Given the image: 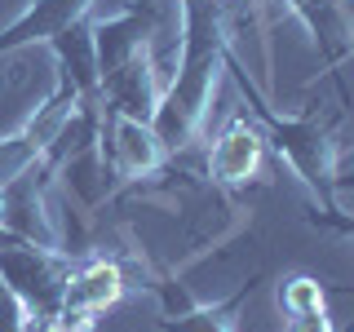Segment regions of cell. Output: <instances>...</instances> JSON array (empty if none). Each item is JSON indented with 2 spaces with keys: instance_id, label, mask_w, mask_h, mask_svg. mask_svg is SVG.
<instances>
[{
  "instance_id": "obj_1",
  "label": "cell",
  "mask_w": 354,
  "mask_h": 332,
  "mask_svg": "<svg viewBox=\"0 0 354 332\" xmlns=\"http://www.w3.org/2000/svg\"><path fill=\"white\" fill-rule=\"evenodd\" d=\"M177 58H173V75L160 89L151 129L160 138L164 155H182L191 151V142L199 138L208 111H213L217 84L226 75V53H230V36H226V0H177Z\"/></svg>"
},
{
  "instance_id": "obj_2",
  "label": "cell",
  "mask_w": 354,
  "mask_h": 332,
  "mask_svg": "<svg viewBox=\"0 0 354 332\" xmlns=\"http://www.w3.org/2000/svg\"><path fill=\"white\" fill-rule=\"evenodd\" d=\"M226 75L239 84L243 111L257 120L266 147L279 151V160L301 177V186L315 195V204H337V191H332V177H337V151H332V138H328L324 120H319V116H279V111L270 107L266 84L252 80L235 49L226 53Z\"/></svg>"
},
{
  "instance_id": "obj_3",
  "label": "cell",
  "mask_w": 354,
  "mask_h": 332,
  "mask_svg": "<svg viewBox=\"0 0 354 332\" xmlns=\"http://www.w3.org/2000/svg\"><path fill=\"white\" fill-rule=\"evenodd\" d=\"M71 266L75 257H66L58 248H40V243H27V239L0 243V284L27 310V324H44L62 310Z\"/></svg>"
},
{
  "instance_id": "obj_4",
  "label": "cell",
  "mask_w": 354,
  "mask_h": 332,
  "mask_svg": "<svg viewBox=\"0 0 354 332\" xmlns=\"http://www.w3.org/2000/svg\"><path fill=\"white\" fill-rule=\"evenodd\" d=\"M102 155L111 164L120 186H138L160 169L164 155L160 138H155L151 120H129V116H106L102 111Z\"/></svg>"
},
{
  "instance_id": "obj_5",
  "label": "cell",
  "mask_w": 354,
  "mask_h": 332,
  "mask_svg": "<svg viewBox=\"0 0 354 332\" xmlns=\"http://www.w3.org/2000/svg\"><path fill=\"white\" fill-rule=\"evenodd\" d=\"M155 36H160V9L151 0H138V5L120 9V14L93 18V49H97V75L120 71L133 53L151 49Z\"/></svg>"
},
{
  "instance_id": "obj_6",
  "label": "cell",
  "mask_w": 354,
  "mask_h": 332,
  "mask_svg": "<svg viewBox=\"0 0 354 332\" xmlns=\"http://www.w3.org/2000/svg\"><path fill=\"white\" fill-rule=\"evenodd\" d=\"M124 293H129V279H124V270H120V261L111 257V252H88V257H80L71 266V279H66L58 315L93 324V319L106 315Z\"/></svg>"
},
{
  "instance_id": "obj_7",
  "label": "cell",
  "mask_w": 354,
  "mask_h": 332,
  "mask_svg": "<svg viewBox=\"0 0 354 332\" xmlns=\"http://www.w3.org/2000/svg\"><path fill=\"white\" fill-rule=\"evenodd\" d=\"M261 155H266V138H261L257 120L248 111H235L213 138V147H208L204 173L217 186H243L261 173Z\"/></svg>"
},
{
  "instance_id": "obj_8",
  "label": "cell",
  "mask_w": 354,
  "mask_h": 332,
  "mask_svg": "<svg viewBox=\"0 0 354 332\" xmlns=\"http://www.w3.org/2000/svg\"><path fill=\"white\" fill-rule=\"evenodd\" d=\"M160 89H164V75L155 71V44H151L102 80V111L106 116H129V120H151Z\"/></svg>"
},
{
  "instance_id": "obj_9",
  "label": "cell",
  "mask_w": 354,
  "mask_h": 332,
  "mask_svg": "<svg viewBox=\"0 0 354 332\" xmlns=\"http://www.w3.org/2000/svg\"><path fill=\"white\" fill-rule=\"evenodd\" d=\"M93 9H97V0H27L22 14L0 31V58L31 49V44H49L58 31H66L71 22H80Z\"/></svg>"
},
{
  "instance_id": "obj_10",
  "label": "cell",
  "mask_w": 354,
  "mask_h": 332,
  "mask_svg": "<svg viewBox=\"0 0 354 332\" xmlns=\"http://www.w3.org/2000/svg\"><path fill=\"white\" fill-rule=\"evenodd\" d=\"M58 75H66L88 102H102V75H97V49H93V14H84L80 22H71L66 31L49 40Z\"/></svg>"
},
{
  "instance_id": "obj_11",
  "label": "cell",
  "mask_w": 354,
  "mask_h": 332,
  "mask_svg": "<svg viewBox=\"0 0 354 332\" xmlns=\"http://www.w3.org/2000/svg\"><path fill=\"white\" fill-rule=\"evenodd\" d=\"M252 293V284L239 288V297H230V302L221 306H186V310H173V315L160 319V332H235V306L243 297Z\"/></svg>"
},
{
  "instance_id": "obj_12",
  "label": "cell",
  "mask_w": 354,
  "mask_h": 332,
  "mask_svg": "<svg viewBox=\"0 0 354 332\" xmlns=\"http://www.w3.org/2000/svg\"><path fill=\"white\" fill-rule=\"evenodd\" d=\"M40 155H44V147H40L36 138H31L27 129L5 133V138H0V191H5L9 182H18V177L27 173V169H36Z\"/></svg>"
},
{
  "instance_id": "obj_13",
  "label": "cell",
  "mask_w": 354,
  "mask_h": 332,
  "mask_svg": "<svg viewBox=\"0 0 354 332\" xmlns=\"http://www.w3.org/2000/svg\"><path fill=\"white\" fill-rule=\"evenodd\" d=\"M328 306V288L315 275H288L279 284V310L283 315H301V310H324Z\"/></svg>"
},
{
  "instance_id": "obj_14",
  "label": "cell",
  "mask_w": 354,
  "mask_h": 332,
  "mask_svg": "<svg viewBox=\"0 0 354 332\" xmlns=\"http://www.w3.org/2000/svg\"><path fill=\"white\" fill-rule=\"evenodd\" d=\"M283 332H337V328H332V315H328V306H324V310H301V315H288Z\"/></svg>"
},
{
  "instance_id": "obj_15",
  "label": "cell",
  "mask_w": 354,
  "mask_h": 332,
  "mask_svg": "<svg viewBox=\"0 0 354 332\" xmlns=\"http://www.w3.org/2000/svg\"><path fill=\"white\" fill-rule=\"evenodd\" d=\"M93 324H84V319H71V315H53L44 319V324H31L27 332H88Z\"/></svg>"
},
{
  "instance_id": "obj_16",
  "label": "cell",
  "mask_w": 354,
  "mask_h": 332,
  "mask_svg": "<svg viewBox=\"0 0 354 332\" xmlns=\"http://www.w3.org/2000/svg\"><path fill=\"white\" fill-rule=\"evenodd\" d=\"M332 191H337V195H341V191H354V169H350V173H337V177H332Z\"/></svg>"
},
{
  "instance_id": "obj_17",
  "label": "cell",
  "mask_w": 354,
  "mask_h": 332,
  "mask_svg": "<svg viewBox=\"0 0 354 332\" xmlns=\"http://www.w3.org/2000/svg\"><path fill=\"white\" fill-rule=\"evenodd\" d=\"M350 332H354V328H350Z\"/></svg>"
}]
</instances>
